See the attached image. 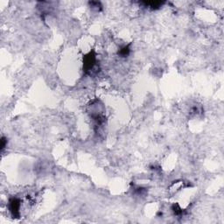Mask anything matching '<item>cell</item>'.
I'll use <instances>...</instances> for the list:
<instances>
[{"label": "cell", "mask_w": 224, "mask_h": 224, "mask_svg": "<svg viewBox=\"0 0 224 224\" xmlns=\"http://www.w3.org/2000/svg\"><path fill=\"white\" fill-rule=\"evenodd\" d=\"M145 6H149V7H151L152 9H157V8H159V7H160L164 3L163 2H160V1H150V2H145L144 3Z\"/></svg>", "instance_id": "cell-3"}, {"label": "cell", "mask_w": 224, "mask_h": 224, "mask_svg": "<svg viewBox=\"0 0 224 224\" xmlns=\"http://www.w3.org/2000/svg\"><path fill=\"white\" fill-rule=\"evenodd\" d=\"M118 54L122 57H126L127 55H129V54H130V47H129V46H125V47H122L120 49V51L118 52Z\"/></svg>", "instance_id": "cell-4"}, {"label": "cell", "mask_w": 224, "mask_h": 224, "mask_svg": "<svg viewBox=\"0 0 224 224\" xmlns=\"http://www.w3.org/2000/svg\"><path fill=\"white\" fill-rule=\"evenodd\" d=\"M96 62V57L94 52L88 53L87 55L84 56L83 59V71L86 73L91 72L95 65Z\"/></svg>", "instance_id": "cell-1"}, {"label": "cell", "mask_w": 224, "mask_h": 224, "mask_svg": "<svg viewBox=\"0 0 224 224\" xmlns=\"http://www.w3.org/2000/svg\"><path fill=\"white\" fill-rule=\"evenodd\" d=\"M6 144H7V140H6L5 138H2V139H1V149H2V150L5 149Z\"/></svg>", "instance_id": "cell-5"}, {"label": "cell", "mask_w": 224, "mask_h": 224, "mask_svg": "<svg viewBox=\"0 0 224 224\" xmlns=\"http://www.w3.org/2000/svg\"><path fill=\"white\" fill-rule=\"evenodd\" d=\"M9 209L13 217L19 218V209H20V200L18 198H11L9 200Z\"/></svg>", "instance_id": "cell-2"}]
</instances>
